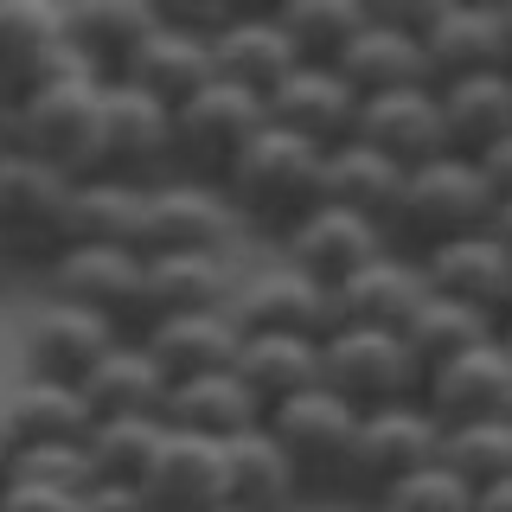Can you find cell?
Returning a JSON list of instances; mask_svg holds the SVG:
<instances>
[{
  "label": "cell",
  "mask_w": 512,
  "mask_h": 512,
  "mask_svg": "<svg viewBox=\"0 0 512 512\" xmlns=\"http://www.w3.org/2000/svg\"><path fill=\"white\" fill-rule=\"evenodd\" d=\"M320 173H327V148L295 141L269 122L244 148V160L218 180V192L231 199V212H237L250 244H282V237L320 205Z\"/></svg>",
  "instance_id": "1"
},
{
  "label": "cell",
  "mask_w": 512,
  "mask_h": 512,
  "mask_svg": "<svg viewBox=\"0 0 512 512\" xmlns=\"http://www.w3.org/2000/svg\"><path fill=\"white\" fill-rule=\"evenodd\" d=\"M103 103H109V84L96 71H64L52 84L26 90L20 103L7 109V135L0 148L13 154H32L45 160L64 180H90L96 173V148H103Z\"/></svg>",
  "instance_id": "2"
},
{
  "label": "cell",
  "mask_w": 512,
  "mask_h": 512,
  "mask_svg": "<svg viewBox=\"0 0 512 512\" xmlns=\"http://www.w3.org/2000/svg\"><path fill=\"white\" fill-rule=\"evenodd\" d=\"M493 212H500V192L480 173V160L442 154V160H429V167H416L404 180V199H397V212H391V250L429 256V250L455 244V237H468V231H487Z\"/></svg>",
  "instance_id": "3"
},
{
  "label": "cell",
  "mask_w": 512,
  "mask_h": 512,
  "mask_svg": "<svg viewBox=\"0 0 512 512\" xmlns=\"http://www.w3.org/2000/svg\"><path fill=\"white\" fill-rule=\"evenodd\" d=\"M269 436L282 442V455L295 461L301 487L314 500H346L352 506V442H359V410L346 397H333L327 384L288 397V404L269 410Z\"/></svg>",
  "instance_id": "4"
},
{
  "label": "cell",
  "mask_w": 512,
  "mask_h": 512,
  "mask_svg": "<svg viewBox=\"0 0 512 512\" xmlns=\"http://www.w3.org/2000/svg\"><path fill=\"white\" fill-rule=\"evenodd\" d=\"M320 384L365 416V410L416 404L429 372L416 365V352L397 327H340L320 340Z\"/></svg>",
  "instance_id": "5"
},
{
  "label": "cell",
  "mask_w": 512,
  "mask_h": 512,
  "mask_svg": "<svg viewBox=\"0 0 512 512\" xmlns=\"http://www.w3.org/2000/svg\"><path fill=\"white\" fill-rule=\"evenodd\" d=\"M71 186L45 160L0 148V250L13 256V269L39 276L45 263L64 250V218H71Z\"/></svg>",
  "instance_id": "6"
},
{
  "label": "cell",
  "mask_w": 512,
  "mask_h": 512,
  "mask_svg": "<svg viewBox=\"0 0 512 512\" xmlns=\"http://www.w3.org/2000/svg\"><path fill=\"white\" fill-rule=\"evenodd\" d=\"M141 282H148V256L122 244H64L39 269V295L109 320L116 333H141Z\"/></svg>",
  "instance_id": "7"
},
{
  "label": "cell",
  "mask_w": 512,
  "mask_h": 512,
  "mask_svg": "<svg viewBox=\"0 0 512 512\" xmlns=\"http://www.w3.org/2000/svg\"><path fill=\"white\" fill-rule=\"evenodd\" d=\"M269 128V103L256 90H237L212 77L192 103L173 109V148H180V173L186 180H224L244 160V148Z\"/></svg>",
  "instance_id": "8"
},
{
  "label": "cell",
  "mask_w": 512,
  "mask_h": 512,
  "mask_svg": "<svg viewBox=\"0 0 512 512\" xmlns=\"http://www.w3.org/2000/svg\"><path fill=\"white\" fill-rule=\"evenodd\" d=\"M96 173L103 180H128V186H160L180 180V148H173V109L154 96L109 84L103 103V148H96ZM90 173V180H96Z\"/></svg>",
  "instance_id": "9"
},
{
  "label": "cell",
  "mask_w": 512,
  "mask_h": 512,
  "mask_svg": "<svg viewBox=\"0 0 512 512\" xmlns=\"http://www.w3.org/2000/svg\"><path fill=\"white\" fill-rule=\"evenodd\" d=\"M250 237L237 224L231 199L212 180H160L148 186V212H141V256H173V250H212L237 256Z\"/></svg>",
  "instance_id": "10"
},
{
  "label": "cell",
  "mask_w": 512,
  "mask_h": 512,
  "mask_svg": "<svg viewBox=\"0 0 512 512\" xmlns=\"http://www.w3.org/2000/svg\"><path fill=\"white\" fill-rule=\"evenodd\" d=\"M442 461V423L429 416V404H391V410H365L359 416V442H352V512L372 506L384 487H397L404 474Z\"/></svg>",
  "instance_id": "11"
},
{
  "label": "cell",
  "mask_w": 512,
  "mask_h": 512,
  "mask_svg": "<svg viewBox=\"0 0 512 512\" xmlns=\"http://www.w3.org/2000/svg\"><path fill=\"white\" fill-rule=\"evenodd\" d=\"M423 13L429 7H384V0H372V20L352 32V45L333 58V71H340L359 96H391V90L429 84Z\"/></svg>",
  "instance_id": "12"
},
{
  "label": "cell",
  "mask_w": 512,
  "mask_h": 512,
  "mask_svg": "<svg viewBox=\"0 0 512 512\" xmlns=\"http://www.w3.org/2000/svg\"><path fill=\"white\" fill-rule=\"evenodd\" d=\"M423 58H429V84L512 71V32L500 0H436L423 13Z\"/></svg>",
  "instance_id": "13"
},
{
  "label": "cell",
  "mask_w": 512,
  "mask_h": 512,
  "mask_svg": "<svg viewBox=\"0 0 512 512\" xmlns=\"http://www.w3.org/2000/svg\"><path fill=\"white\" fill-rule=\"evenodd\" d=\"M269 256H282L288 269H301L308 282H320V288L333 295V288L352 282L365 263L391 256V237H384V224L359 218V212H340V205H314V212L301 218L295 231L282 237V244H269Z\"/></svg>",
  "instance_id": "14"
},
{
  "label": "cell",
  "mask_w": 512,
  "mask_h": 512,
  "mask_svg": "<svg viewBox=\"0 0 512 512\" xmlns=\"http://www.w3.org/2000/svg\"><path fill=\"white\" fill-rule=\"evenodd\" d=\"M231 320L237 333H308V340H327L333 295L320 282H308L301 269H288L282 256H269V263H244L237 295H231Z\"/></svg>",
  "instance_id": "15"
},
{
  "label": "cell",
  "mask_w": 512,
  "mask_h": 512,
  "mask_svg": "<svg viewBox=\"0 0 512 512\" xmlns=\"http://www.w3.org/2000/svg\"><path fill=\"white\" fill-rule=\"evenodd\" d=\"M116 340H128V333H116L109 320H96L84 308H64V301L39 295L26 308V320H20V372L58 378V384H84L90 365Z\"/></svg>",
  "instance_id": "16"
},
{
  "label": "cell",
  "mask_w": 512,
  "mask_h": 512,
  "mask_svg": "<svg viewBox=\"0 0 512 512\" xmlns=\"http://www.w3.org/2000/svg\"><path fill=\"white\" fill-rule=\"evenodd\" d=\"M359 109H365V96L352 90L333 64H295V71L269 90V122L295 141L327 148V154L359 135Z\"/></svg>",
  "instance_id": "17"
},
{
  "label": "cell",
  "mask_w": 512,
  "mask_h": 512,
  "mask_svg": "<svg viewBox=\"0 0 512 512\" xmlns=\"http://www.w3.org/2000/svg\"><path fill=\"white\" fill-rule=\"evenodd\" d=\"M77 71L64 39V0H0V90L20 103L26 90Z\"/></svg>",
  "instance_id": "18"
},
{
  "label": "cell",
  "mask_w": 512,
  "mask_h": 512,
  "mask_svg": "<svg viewBox=\"0 0 512 512\" xmlns=\"http://www.w3.org/2000/svg\"><path fill=\"white\" fill-rule=\"evenodd\" d=\"M423 404H429V416H436L442 429H455V423H512V352H506V340L493 333L487 346L436 365L429 384H423Z\"/></svg>",
  "instance_id": "19"
},
{
  "label": "cell",
  "mask_w": 512,
  "mask_h": 512,
  "mask_svg": "<svg viewBox=\"0 0 512 512\" xmlns=\"http://www.w3.org/2000/svg\"><path fill=\"white\" fill-rule=\"evenodd\" d=\"M96 416L84 410V391L58 378H32L13 372L0 384V436H7L13 455H32V448H77L90 442Z\"/></svg>",
  "instance_id": "20"
},
{
  "label": "cell",
  "mask_w": 512,
  "mask_h": 512,
  "mask_svg": "<svg viewBox=\"0 0 512 512\" xmlns=\"http://www.w3.org/2000/svg\"><path fill=\"white\" fill-rule=\"evenodd\" d=\"M372 154H384L391 167H429V160L455 154L448 148V128H442V96L436 84H410V90H391V96H365L359 109V135Z\"/></svg>",
  "instance_id": "21"
},
{
  "label": "cell",
  "mask_w": 512,
  "mask_h": 512,
  "mask_svg": "<svg viewBox=\"0 0 512 512\" xmlns=\"http://www.w3.org/2000/svg\"><path fill=\"white\" fill-rule=\"evenodd\" d=\"M154 7H160V0H154ZM212 77H218V64H212V39L160 13L154 32L141 39V52L128 58V71L116 77V84L141 90V96H154V103H167V109H180V103H192V96L212 84Z\"/></svg>",
  "instance_id": "22"
},
{
  "label": "cell",
  "mask_w": 512,
  "mask_h": 512,
  "mask_svg": "<svg viewBox=\"0 0 512 512\" xmlns=\"http://www.w3.org/2000/svg\"><path fill=\"white\" fill-rule=\"evenodd\" d=\"M237 276L244 263L237 256H212V250H173V256H148V282H141V327L173 314H212L231 308Z\"/></svg>",
  "instance_id": "23"
},
{
  "label": "cell",
  "mask_w": 512,
  "mask_h": 512,
  "mask_svg": "<svg viewBox=\"0 0 512 512\" xmlns=\"http://www.w3.org/2000/svg\"><path fill=\"white\" fill-rule=\"evenodd\" d=\"M416 263H423V276H429L436 295L468 301V308L493 314V320L512 314V250L493 237V224H487V231L455 237V244H442L429 256H416Z\"/></svg>",
  "instance_id": "24"
},
{
  "label": "cell",
  "mask_w": 512,
  "mask_h": 512,
  "mask_svg": "<svg viewBox=\"0 0 512 512\" xmlns=\"http://www.w3.org/2000/svg\"><path fill=\"white\" fill-rule=\"evenodd\" d=\"M160 7L154 0H64V39L71 58L96 71L103 84H116L128 71V58L141 52V39L154 32Z\"/></svg>",
  "instance_id": "25"
},
{
  "label": "cell",
  "mask_w": 512,
  "mask_h": 512,
  "mask_svg": "<svg viewBox=\"0 0 512 512\" xmlns=\"http://www.w3.org/2000/svg\"><path fill=\"white\" fill-rule=\"evenodd\" d=\"M269 410L256 404V391L224 365L205 378H180L167 391V429L173 436H199V442H237L250 429H263Z\"/></svg>",
  "instance_id": "26"
},
{
  "label": "cell",
  "mask_w": 512,
  "mask_h": 512,
  "mask_svg": "<svg viewBox=\"0 0 512 512\" xmlns=\"http://www.w3.org/2000/svg\"><path fill=\"white\" fill-rule=\"evenodd\" d=\"M154 512H224L231 506V480H224V442L173 436L160 442L148 480H141Z\"/></svg>",
  "instance_id": "27"
},
{
  "label": "cell",
  "mask_w": 512,
  "mask_h": 512,
  "mask_svg": "<svg viewBox=\"0 0 512 512\" xmlns=\"http://www.w3.org/2000/svg\"><path fill=\"white\" fill-rule=\"evenodd\" d=\"M77 391H84V410L96 423H116V416H160V423H167V391L173 384L154 365V352L128 333V340H116L90 365V378L77 384Z\"/></svg>",
  "instance_id": "28"
},
{
  "label": "cell",
  "mask_w": 512,
  "mask_h": 512,
  "mask_svg": "<svg viewBox=\"0 0 512 512\" xmlns=\"http://www.w3.org/2000/svg\"><path fill=\"white\" fill-rule=\"evenodd\" d=\"M429 295V276L423 263L404 250L378 256V263H365L352 282L333 288V333L340 327H397L404 333V320L416 314V301Z\"/></svg>",
  "instance_id": "29"
},
{
  "label": "cell",
  "mask_w": 512,
  "mask_h": 512,
  "mask_svg": "<svg viewBox=\"0 0 512 512\" xmlns=\"http://www.w3.org/2000/svg\"><path fill=\"white\" fill-rule=\"evenodd\" d=\"M212 64H218L224 84L256 90V96L269 103V90H276L282 77L295 71V64H308V58L288 45V32L276 26V13H269V7H263V13H244V7H237L231 26L212 39Z\"/></svg>",
  "instance_id": "30"
},
{
  "label": "cell",
  "mask_w": 512,
  "mask_h": 512,
  "mask_svg": "<svg viewBox=\"0 0 512 512\" xmlns=\"http://www.w3.org/2000/svg\"><path fill=\"white\" fill-rule=\"evenodd\" d=\"M141 346L154 352V365L167 372V384L180 378H205V372H224L244 346L231 308H212V314H173V320H154V327L135 333Z\"/></svg>",
  "instance_id": "31"
},
{
  "label": "cell",
  "mask_w": 512,
  "mask_h": 512,
  "mask_svg": "<svg viewBox=\"0 0 512 512\" xmlns=\"http://www.w3.org/2000/svg\"><path fill=\"white\" fill-rule=\"evenodd\" d=\"M224 480H231L237 512H308V487H301L295 461L282 455V442L269 429L224 442Z\"/></svg>",
  "instance_id": "32"
},
{
  "label": "cell",
  "mask_w": 512,
  "mask_h": 512,
  "mask_svg": "<svg viewBox=\"0 0 512 512\" xmlns=\"http://www.w3.org/2000/svg\"><path fill=\"white\" fill-rule=\"evenodd\" d=\"M436 96H442V128L455 154L480 160L493 141L512 135V71L455 77V84H436Z\"/></svg>",
  "instance_id": "33"
},
{
  "label": "cell",
  "mask_w": 512,
  "mask_h": 512,
  "mask_svg": "<svg viewBox=\"0 0 512 512\" xmlns=\"http://www.w3.org/2000/svg\"><path fill=\"white\" fill-rule=\"evenodd\" d=\"M231 372L256 391L263 410H276L320 384V340H308V333H244Z\"/></svg>",
  "instance_id": "34"
},
{
  "label": "cell",
  "mask_w": 512,
  "mask_h": 512,
  "mask_svg": "<svg viewBox=\"0 0 512 512\" xmlns=\"http://www.w3.org/2000/svg\"><path fill=\"white\" fill-rule=\"evenodd\" d=\"M404 167H391L384 154H372L365 141H346V148L327 154V173H320V205H340V212H359L384 224V237H391V212L397 199H404Z\"/></svg>",
  "instance_id": "35"
},
{
  "label": "cell",
  "mask_w": 512,
  "mask_h": 512,
  "mask_svg": "<svg viewBox=\"0 0 512 512\" xmlns=\"http://www.w3.org/2000/svg\"><path fill=\"white\" fill-rule=\"evenodd\" d=\"M141 212H148V186L128 180H77L71 186V218H64V244H122L141 250Z\"/></svg>",
  "instance_id": "36"
},
{
  "label": "cell",
  "mask_w": 512,
  "mask_h": 512,
  "mask_svg": "<svg viewBox=\"0 0 512 512\" xmlns=\"http://www.w3.org/2000/svg\"><path fill=\"white\" fill-rule=\"evenodd\" d=\"M500 327H506V320H493V314L468 308V301H448V295H436V288H429V295L416 301V314L404 320V340H410V352H416V365H423V372H436V365L461 359V352L487 346Z\"/></svg>",
  "instance_id": "37"
},
{
  "label": "cell",
  "mask_w": 512,
  "mask_h": 512,
  "mask_svg": "<svg viewBox=\"0 0 512 512\" xmlns=\"http://www.w3.org/2000/svg\"><path fill=\"white\" fill-rule=\"evenodd\" d=\"M269 13L308 64H333L352 45V32L372 20V0H282Z\"/></svg>",
  "instance_id": "38"
},
{
  "label": "cell",
  "mask_w": 512,
  "mask_h": 512,
  "mask_svg": "<svg viewBox=\"0 0 512 512\" xmlns=\"http://www.w3.org/2000/svg\"><path fill=\"white\" fill-rule=\"evenodd\" d=\"M167 442L160 416H116V423H90V468L103 487H141Z\"/></svg>",
  "instance_id": "39"
},
{
  "label": "cell",
  "mask_w": 512,
  "mask_h": 512,
  "mask_svg": "<svg viewBox=\"0 0 512 512\" xmlns=\"http://www.w3.org/2000/svg\"><path fill=\"white\" fill-rule=\"evenodd\" d=\"M442 461L468 480L474 493L512 480V423H455L442 429Z\"/></svg>",
  "instance_id": "40"
},
{
  "label": "cell",
  "mask_w": 512,
  "mask_h": 512,
  "mask_svg": "<svg viewBox=\"0 0 512 512\" xmlns=\"http://www.w3.org/2000/svg\"><path fill=\"white\" fill-rule=\"evenodd\" d=\"M372 506L378 512H474V487L448 461H429V468L404 474L397 487H384Z\"/></svg>",
  "instance_id": "41"
},
{
  "label": "cell",
  "mask_w": 512,
  "mask_h": 512,
  "mask_svg": "<svg viewBox=\"0 0 512 512\" xmlns=\"http://www.w3.org/2000/svg\"><path fill=\"white\" fill-rule=\"evenodd\" d=\"M0 512H84V493H64V487H32V480H13L0 493Z\"/></svg>",
  "instance_id": "42"
},
{
  "label": "cell",
  "mask_w": 512,
  "mask_h": 512,
  "mask_svg": "<svg viewBox=\"0 0 512 512\" xmlns=\"http://www.w3.org/2000/svg\"><path fill=\"white\" fill-rule=\"evenodd\" d=\"M84 512H154V506H148L141 487H103V480H96L84 493Z\"/></svg>",
  "instance_id": "43"
},
{
  "label": "cell",
  "mask_w": 512,
  "mask_h": 512,
  "mask_svg": "<svg viewBox=\"0 0 512 512\" xmlns=\"http://www.w3.org/2000/svg\"><path fill=\"white\" fill-rule=\"evenodd\" d=\"M480 173L493 180V192H500V199H512V135H506V141H493V148L480 154Z\"/></svg>",
  "instance_id": "44"
},
{
  "label": "cell",
  "mask_w": 512,
  "mask_h": 512,
  "mask_svg": "<svg viewBox=\"0 0 512 512\" xmlns=\"http://www.w3.org/2000/svg\"><path fill=\"white\" fill-rule=\"evenodd\" d=\"M474 512H512V480H500V487L474 493Z\"/></svg>",
  "instance_id": "45"
},
{
  "label": "cell",
  "mask_w": 512,
  "mask_h": 512,
  "mask_svg": "<svg viewBox=\"0 0 512 512\" xmlns=\"http://www.w3.org/2000/svg\"><path fill=\"white\" fill-rule=\"evenodd\" d=\"M493 237L512 250V199H500V212H493Z\"/></svg>",
  "instance_id": "46"
},
{
  "label": "cell",
  "mask_w": 512,
  "mask_h": 512,
  "mask_svg": "<svg viewBox=\"0 0 512 512\" xmlns=\"http://www.w3.org/2000/svg\"><path fill=\"white\" fill-rule=\"evenodd\" d=\"M13 487V448H7V436H0V493Z\"/></svg>",
  "instance_id": "47"
},
{
  "label": "cell",
  "mask_w": 512,
  "mask_h": 512,
  "mask_svg": "<svg viewBox=\"0 0 512 512\" xmlns=\"http://www.w3.org/2000/svg\"><path fill=\"white\" fill-rule=\"evenodd\" d=\"M13 276H20V269H13V256H7V250H0V288H7Z\"/></svg>",
  "instance_id": "48"
},
{
  "label": "cell",
  "mask_w": 512,
  "mask_h": 512,
  "mask_svg": "<svg viewBox=\"0 0 512 512\" xmlns=\"http://www.w3.org/2000/svg\"><path fill=\"white\" fill-rule=\"evenodd\" d=\"M7 109H13V103H7V90H0V135H7Z\"/></svg>",
  "instance_id": "49"
},
{
  "label": "cell",
  "mask_w": 512,
  "mask_h": 512,
  "mask_svg": "<svg viewBox=\"0 0 512 512\" xmlns=\"http://www.w3.org/2000/svg\"><path fill=\"white\" fill-rule=\"evenodd\" d=\"M500 340H506V352H512V320H506V327H500Z\"/></svg>",
  "instance_id": "50"
},
{
  "label": "cell",
  "mask_w": 512,
  "mask_h": 512,
  "mask_svg": "<svg viewBox=\"0 0 512 512\" xmlns=\"http://www.w3.org/2000/svg\"><path fill=\"white\" fill-rule=\"evenodd\" d=\"M359 512H378V506H359Z\"/></svg>",
  "instance_id": "51"
},
{
  "label": "cell",
  "mask_w": 512,
  "mask_h": 512,
  "mask_svg": "<svg viewBox=\"0 0 512 512\" xmlns=\"http://www.w3.org/2000/svg\"><path fill=\"white\" fill-rule=\"evenodd\" d=\"M224 512H237V506H224Z\"/></svg>",
  "instance_id": "52"
},
{
  "label": "cell",
  "mask_w": 512,
  "mask_h": 512,
  "mask_svg": "<svg viewBox=\"0 0 512 512\" xmlns=\"http://www.w3.org/2000/svg\"><path fill=\"white\" fill-rule=\"evenodd\" d=\"M506 320H512V314H506Z\"/></svg>",
  "instance_id": "53"
}]
</instances>
